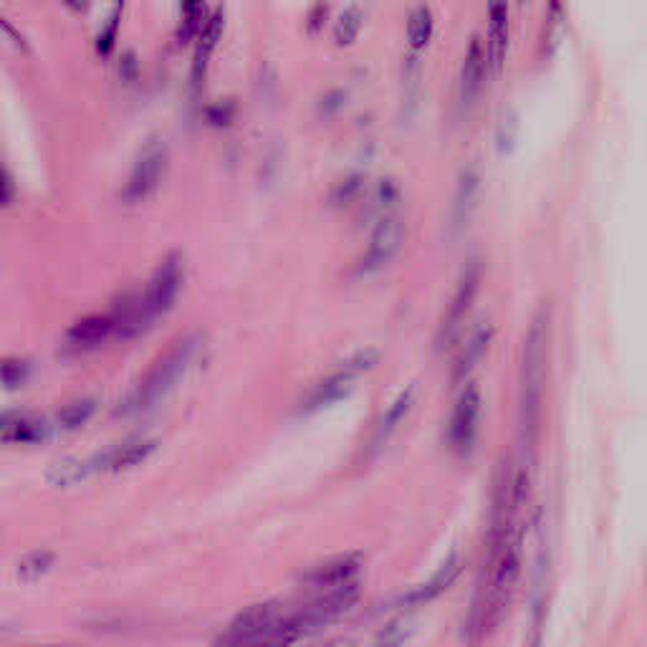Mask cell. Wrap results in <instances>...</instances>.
Listing matches in <instances>:
<instances>
[{"mask_svg":"<svg viewBox=\"0 0 647 647\" xmlns=\"http://www.w3.org/2000/svg\"><path fill=\"white\" fill-rule=\"evenodd\" d=\"M524 534V521H488L486 557L463 630L471 647L491 640L511 610L524 562Z\"/></svg>","mask_w":647,"mask_h":647,"instance_id":"obj_1","label":"cell"},{"mask_svg":"<svg viewBox=\"0 0 647 647\" xmlns=\"http://www.w3.org/2000/svg\"><path fill=\"white\" fill-rule=\"evenodd\" d=\"M306 637L311 635L299 607L268 599L238 612L215 640V647H296Z\"/></svg>","mask_w":647,"mask_h":647,"instance_id":"obj_2","label":"cell"},{"mask_svg":"<svg viewBox=\"0 0 647 647\" xmlns=\"http://www.w3.org/2000/svg\"><path fill=\"white\" fill-rule=\"evenodd\" d=\"M549 309H539L529 324L521 354V397H519V425L521 440L526 450H534L539 438L541 407H544L546 375H549Z\"/></svg>","mask_w":647,"mask_h":647,"instance_id":"obj_3","label":"cell"},{"mask_svg":"<svg viewBox=\"0 0 647 647\" xmlns=\"http://www.w3.org/2000/svg\"><path fill=\"white\" fill-rule=\"evenodd\" d=\"M200 347H203V337H200V334H190V337L180 339L175 347L167 349V352L147 369V375L142 377L140 385L124 397L122 405L117 407V415H134V412H142L155 405V402H160L162 397L177 385V380L188 372L193 359L198 357Z\"/></svg>","mask_w":647,"mask_h":647,"instance_id":"obj_4","label":"cell"},{"mask_svg":"<svg viewBox=\"0 0 647 647\" xmlns=\"http://www.w3.org/2000/svg\"><path fill=\"white\" fill-rule=\"evenodd\" d=\"M478 286H481V263L468 261L460 271L458 286H455L453 301H450L448 311H445L443 321H440L438 337H435V349L443 352V349H450L458 339L460 329L466 324V316L471 314L473 301L478 296Z\"/></svg>","mask_w":647,"mask_h":647,"instance_id":"obj_5","label":"cell"},{"mask_svg":"<svg viewBox=\"0 0 647 647\" xmlns=\"http://www.w3.org/2000/svg\"><path fill=\"white\" fill-rule=\"evenodd\" d=\"M481 405L483 400L478 385H466L455 400L453 412H450L445 443L460 458L473 453V445L478 440V423H481Z\"/></svg>","mask_w":647,"mask_h":647,"instance_id":"obj_6","label":"cell"},{"mask_svg":"<svg viewBox=\"0 0 647 647\" xmlns=\"http://www.w3.org/2000/svg\"><path fill=\"white\" fill-rule=\"evenodd\" d=\"M182 284H185V263H182V258L177 256V253H170V256L157 266L152 281L140 294L150 324H155L160 316H165L167 311L175 306Z\"/></svg>","mask_w":647,"mask_h":647,"instance_id":"obj_7","label":"cell"},{"mask_svg":"<svg viewBox=\"0 0 647 647\" xmlns=\"http://www.w3.org/2000/svg\"><path fill=\"white\" fill-rule=\"evenodd\" d=\"M167 167V152L162 142H150V145L142 150L140 160L134 162L132 172H129V180L122 190V200L129 205H137L142 200L150 198L157 190L160 180L165 177Z\"/></svg>","mask_w":647,"mask_h":647,"instance_id":"obj_8","label":"cell"},{"mask_svg":"<svg viewBox=\"0 0 647 647\" xmlns=\"http://www.w3.org/2000/svg\"><path fill=\"white\" fill-rule=\"evenodd\" d=\"M359 574H362V559L357 554H342L311 569L304 577V584L311 594H324L357 584Z\"/></svg>","mask_w":647,"mask_h":647,"instance_id":"obj_9","label":"cell"},{"mask_svg":"<svg viewBox=\"0 0 647 647\" xmlns=\"http://www.w3.org/2000/svg\"><path fill=\"white\" fill-rule=\"evenodd\" d=\"M402 241H405V225L397 218H385L377 223L369 248L359 261V273H377L397 256Z\"/></svg>","mask_w":647,"mask_h":647,"instance_id":"obj_10","label":"cell"},{"mask_svg":"<svg viewBox=\"0 0 647 647\" xmlns=\"http://www.w3.org/2000/svg\"><path fill=\"white\" fill-rule=\"evenodd\" d=\"M114 319L112 314H91L84 316L66 332L64 349L69 354H89L94 349L104 347L109 339H114Z\"/></svg>","mask_w":647,"mask_h":647,"instance_id":"obj_11","label":"cell"},{"mask_svg":"<svg viewBox=\"0 0 647 647\" xmlns=\"http://www.w3.org/2000/svg\"><path fill=\"white\" fill-rule=\"evenodd\" d=\"M155 448V440H127V443L114 445V448L89 458L86 460V466H89V473L127 471V468L140 466L142 460L150 458V455L155 453Z\"/></svg>","mask_w":647,"mask_h":647,"instance_id":"obj_12","label":"cell"},{"mask_svg":"<svg viewBox=\"0 0 647 647\" xmlns=\"http://www.w3.org/2000/svg\"><path fill=\"white\" fill-rule=\"evenodd\" d=\"M357 377H359L357 369H354L352 364L344 362L342 369L332 372L327 380H321L319 385H316L314 390L306 395V400L301 402V412L311 415V412L327 410V407L337 405L339 400H344V397L354 390V382H357Z\"/></svg>","mask_w":647,"mask_h":647,"instance_id":"obj_13","label":"cell"},{"mask_svg":"<svg viewBox=\"0 0 647 647\" xmlns=\"http://www.w3.org/2000/svg\"><path fill=\"white\" fill-rule=\"evenodd\" d=\"M460 569H463V562H460L458 554H450L448 559H445L443 564H440L438 572L433 574V577L428 579V582L418 584L415 589H410V592L402 597L400 607L402 612H410V610H418V607L428 605V602H433L435 597H440V594L445 592V589H450V584L458 579Z\"/></svg>","mask_w":647,"mask_h":647,"instance_id":"obj_14","label":"cell"},{"mask_svg":"<svg viewBox=\"0 0 647 647\" xmlns=\"http://www.w3.org/2000/svg\"><path fill=\"white\" fill-rule=\"evenodd\" d=\"M493 334H496V329H493L491 321H486V319L478 321L476 327L468 332V337L463 339V347H460V352L455 354L453 385L468 380V375H471L473 369H476V364L481 362L483 354H486L488 347H491Z\"/></svg>","mask_w":647,"mask_h":647,"instance_id":"obj_15","label":"cell"},{"mask_svg":"<svg viewBox=\"0 0 647 647\" xmlns=\"http://www.w3.org/2000/svg\"><path fill=\"white\" fill-rule=\"evenodd\" d=\"M488 69H491V64H488V49L478 36L471 38L466 59H463V69H460V102H463V107H471L478 99Z\"/></svg>","mask_w":647,"mask_h":647,"instance_id":"obj_16","label":"cell"},{"mask_svg":"<svg viewBox=\"0 0 647 647\" xmlns=\"http://www.w3.org/2000/svg\"><path fill=\"white\" fill-rule=\"evenodd\" d=\"M0 438L6 445H36L49 438V425L33 412L11 410L0 420Z\"/></svg>","mask_w":647,"mask_h":647,"instance_id":"obj_17","label":"cell"},{"mask_svg":"<svg viewBox=\"0 0 647 647\" xmlns=\"http://www.w3.org/2000/svg\"><path fill=\"white\" fill-rule=\"evenodd\" d=\"M508 54V0H488V64L501 76Z\"/></svg>","mask_w":647,"mask_h":647,"instance_id":"obj_18","label":"cell"},{"mask_svg":"<svg viewBox=\"0 0 647 647\" xmlns=\"http://www.w3.org/2000/svg\"><path fill=\"white\" fill-rule=\"evenodd\" d=\"M223 31H225V8H218V11H213V16L205 21L200 36L195 38L193 69H190V79H193V86H198L200 81L205 79V71H208L210 59H213L215 46H218Z\"/></svg>","mask_w":647,"mask_h":647,"instance_id":"obj_19","label":"cell"},{"mask_svg":"<svg viewBox=\"0 0 647 647\" xmlns=\"http://www.w3.org/2000/svg\"><path fill=\"white\" fill-rule=\"evenodd\" d=\"M412 405H415V387H407V390H402L400 395L395 397V402L387 407V412L382 415L380 423H377L375 435L369 440V453H380V450L390 443L392 435L397 433V428H400L407 415H410Z\"/></svg>","mask_w":647,"mask_h":647,"instance_id":"obj_20","label":"cell"},{"mask_svg":"<svg viewBox=\"0 0 647 647\" xmlns=\"http://www.w3.org/2000/svg\"><path fill=\"white\" fill-rule=\"evenodd\" d=\"M478 195V175L473 167L463 170L458 180V190H455V205H453V225L455 230H460L468 223L473 213V203Z\"/></svg>","mask_w":647,"mask_h":647,"instance_id":"obj_21","label":"cell"},{"mask_svg":"<svg viewBox=\"0 0 647 647\" xmlns=\"http://www.w3.org/2000/svg\"><path fill=\"white\" fill-rule=\"evenodd\" d=\"M203 16H205V0H182L180 6V26H177V43L188 46L190 41L200 36L203 31Z\"/></svg>","mask_w":647,"mask_h":647,"instance_id":"obj_22","label":"cell"},{"mask_svg":"<svg viewBox=\"0 0 647 647\" xmlns=\"http://www.w3.org/2000/svg\"><path fill=\"white\" fill-rule=\"evenodd\" d=\"M435 31V18L428 6H418L407 18V43L412 51H423Z\"/></svg>","mask_w":647,"mask_h":647,"instance_id":"obj_23","label":"cell"},{"mask_svg":"<svg viewBox=\"0 0 647 647\" xmlns=\"http://www.w3.org/2000/svg\"><path fill=\"white\" fill-rule=\"evenodd\" d=\"M94 412H97V402L91 397H81V400L69 402V405H64L56 412V425L61 430H79L94 418Z\"/></svg>","mask_w":647,"mask_h":647,"instance_id":"obj_24","label":"cell"},{"mask_svg":"<svg viewBox=\"0 0 647 647\" xmlns=\"http://www.w3.org/2000/svg\"><path fill=\"white\" fill-rule=\"evenodd\" d=\"M359 31H362V11H359V6H349L334 23V43L339 49H349L359 38Z\"/></svg>","mask_w":647,"mask_h":647,"instance_id":"obj_25","label":"cell"},{"mask_svg":"<svg viewBox=\"0 0 647 647\" xmlns=\"http://www.w3.org/2000/svg\"><path fill=\"white\" fill-rule=\"evenodd\" d=\"M89 466H86V460H61V463H56L54 471L49 473V481L54 483V486H74V483H81L84 478H89Z\"/></svg>","mask_w":647,"mask_h":647,"instance_id":"obj_26","label":"cell"},{"mask_svg":"<svg viewBox=\"0 0 647 647\" xmlns=\"http://www.w3.org/2000/svg\"><path fill=\"white\" fill-rule=\"evenodd\" d=\"M51 567H54V554H51V551H31V554H26V557L18 562L16 572L18 577L26 579V582H36V579H41Z\"/></svg>","mask_w":647,"mask_h":647,"instance_id":"obj_27","label":"cell"},{"mask_svg":"<svg viewBox=\"0 0 647 647\" xmlns=\"http://www.w3.org/2000/svg\"><path fill=\"white\" fill-rule=\"evenodd\" d=\"M410 625H412L410 615H407V612H402L400 617H395V620H392L390 625L380 632V640H377V645L380 647H402L412 632Z\"/></svg>","mask_w":647,"mask_h":647,"instance_id":"obj_28","label":"cell"},{"mask_svg":"<svg viewBox=\"0 0 647 647\" xmlns=\"http://www.w3.org/2000/svg\"><path fill=\"white\" fill-rule=\"evenodd\" d=\"M122 8H124V0H117V6H114L112 16H109L107 26L102 28V33H99V38H97V54L104 56V59L112 54L114 41H117V28H119V23H122Z\"/></svg>","mask_w":647,"mask_h":647,"instance_id":"obj_29","label":"cell"},{"mask_svg":"<svg viewBox=\"0 0 647 647\" xmlns=\"http://www.w3.org/2000/svg\"><path fill=\"white\" fill-rule=\"evenodd\" d=\"M31 369H28V362L16 357L3 359V372H0V380H3V387L6 390H18V387L26 385Z\"/></svg>","mask_w":647,"mask_h":647,"instance_id":"obj_30","label":"cell"},{"mask_svg":"<svg viewBox=\"0 0 647 647\" xmlns=\"http://www.w3.org/2000/svg\"><path fill=\"white\" fill-rule=\"evenodd\" d=\"M516 145V117L511 114V109H503L501 119L496 127V147L501 155H508Z\"/></svg>","mask_w":647,"mask_h":647,"instance_id":"obj_31","label":"cell"},{"mask_svg":"<svg viewBox=\"0 0 647 647\" xmlns=\"http://www.w3.org/2000/svg\"><path fill=\"white\" fill-rule=\"evenodd\" d=\"M359 193H362V177L352 175V177H347V180H344L342 185H337V188H334L332 203L334 205H347V203H352V200L357 198Z\"/></svg>","mask_w":647,"mask_h":647,"instance_id":"obj_32","label":"cell"},{"mask_svg":"<svg viewBox=\"0 0 647 647\" xmlns=\"http://www.w3.org/2000/svg\"><path fill=\"white\" fill-rule=\"evenodd\" d=\"M327 18H329L327 0H319V3H314L309 11V16H306V28H309V33H319L321 28H324V23H327Z\"/></svg>","mask_w":647,"mask_h":647,"instance_id":"obj_33","label":"cell"},{"mask_svg":"<svg viewBox=\"0 0 647 647\" xmlns=\"http://www.w3.org/2000/svg\"><path fill=\"white\" fill-rule=\"evenodd\" d=\"M564 18V0H546V28L544 33H557Z\"/></svg>","mask_w":647,"mask_h":647,"instance_id":"obj_34","label":"cell"},{"mask_svg":"<svg viewBox=\"0 0 647 647\" xmlns=\"http://www.w3.org/2000/svg\"><path fill=\"white\" fill-rule=\"evenodd\" d=\"M205 117H208V122L215 124V127H228L230 119H233V104H215V107H210L208 112H205Z\"/></svg>","mask_w":647,"mask_h":647,"instance_id":"obj_35","label":"cell"},{"mask_svg":"<svg viewBox=\"0 0 647 647\" xmlns=\"http://www.w3.org/2000/svg\"><path fill=\"white\" fill-rule=\"evenodd\" d=\"M344 99H347V97H344V91L342 89L329 91L327 97H324V102H321V109H324V112H327V114H334L339 107H342Z\"/></svg>","mask_w":647,"mask_h":647,"instance_id":"obj_36","label":"cell"},{"mask_svg":"<svg viewBox=\"0 0 647 647\" xmlns=\"http://www.w3.org/2000/svg\"><path fill=\"white\" fill-rule=\"evenodd\" d=\"M13 195H16V188H13V180H11V172H3V205H11L13 203Z\"/></svg>","mask_w":647,"mask_h":647,"instance_id":"obj_37","label":"cell"},{"mask_svg":"<svg viewBox=\"0 0 647 647\" xmlns=\"http://www.w3.org/2000/svg\"><path fill=\"white\" fill-rule=\"evenodd\" d=\"M324 647H357V645H354L352 640H334V642H329V645H324Z\"/></svg>","mask_w":647,"mask_h":647,"instance_id":"obj_38","label":"cell"},{"mask_svg":"<svg viewBox=\"0 0 647 647\" xmlns=\"http://www.w3.org/2000/svg\"><path fill=\"white\" fill-rule=\"evenodd\" d=\"M66 3H69L71 8H76V11H81V8H86V3H89V0H66Z\"/></svg>","mask_w":647,"mask_h":647,"instance_id":"obj_39","label":"cell"},{"mask_svg":"<svg viewBox=\"0 0 647 647\" xmlns=\"http://www.w3.org/2000/svg\"><path fill=\"white\" fill-rule=\"evenodd\" d=\"M519 3H524V0H519Z\"/></svg>","mask_w":647,"mask_h":647,"instance_id":"obj_40","label":"cell"}]
</instances>
